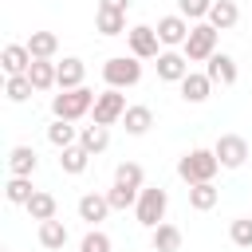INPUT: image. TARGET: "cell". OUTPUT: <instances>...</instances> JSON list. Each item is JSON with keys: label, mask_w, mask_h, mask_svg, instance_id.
<instances>
[{"label": "cell", "mask_w": 252, "mask_h": 252, "mask_svg": "<svg viewBox=\"0 0 252 252\" xmlns=\"http://www.w3.org/2000/svg\"><path fill=\"white\" fill-rule=\"evenodd\" d=\"M47 142H51L55 150H67V146H75V142H79V130H75L67 118H55V122L47 126Z\"/></svg>", "instance_id": "26"}, {"label": "cell", "mask_w": 252, "mask_h": 252, "mask_svg": "<svg viewBox=\"0 0 252 252\" xmlns=\"http://www.w3.org/2000/svg\"><path fill=\"white\" fill-rule=\"evenodd\" d=\"M94 91H87V87H75V91H59L55 98H51V114L55 118H67V122H79L83 114H91V106H94Z\"/></svg>", "instance_id": "1"}, {"label": "cell", "mask_w": 252, "mask_h": 252, "mask_svg": "<svg viewBox=\"0 0 252 252\" xmlns=\"http://www.w3.org/2000/svg\"><path fill=\"white\" fill-rule=\"evenodd\" d=\"M217 197H220V189H217L213 181H197V185H189V205H193L197 213H209V209L217 205Z\"/></svg>", "instance_id": "22"}, {"label": "cell", "mask_w": 252, "mask_h": 252, "mask_svg": "<svg viewBox=\"0 0 252 252\" xmlns=\"http://www.w3.org/2000/svg\"><path fill=\"white\" fill-rule=\"evenodd\" d=\"M83 75H87V67H83V59H75V55H67L63 63H55V87H59V91L83 87Z\"/></svg>", "instance_id": "10"}, {"label": "cell", "mask_w": 252, "mask_h": 252, "mask_svg": "<svg viewBox=\"0 0 252 252\" xmlns=\"http://www.w3.org/2000/svg\"><path fill=\"white\" fill-rule=\"evenodd\" d=\"M209 91H213V79H209V75L189 71V75L181 79V98H185V102H205V98H209Z\"/></svg>", "instance_id": "17"}, {"label": "cell", "mask_w": 252, "mask_h": 252, "mask_svg": "<svg viewBox=\"0 0 252 252\" xmlns=\"http://www.w3.org/2000/svg\"><path fill=\"white\" fill-rule=\"evenodd\" d=\"M24 209L32 213V220H51V217H55V197H51V193H39V189H35V193H32V201H28Z\"/></svg>", "instance_id": "28"}, {"label": "cell", "mask_w": 252, "mask_h": 252, "mask_svg": "<svg viewBox=\"0 0 252 252\" xmlns=\"http://www.w3.org/2000/svg\"><path fill=\"white\" fill-rule=\"evenodd\" d=\"M39 244L47 248V252H59L63 244H67V224L63 220H39Z\"/></svg>", "instance_id": "19"}, {"label": "cell", "mask_w": 252, "mask_h": 252, "mask_svg": "<svg viewBox=\"0 0 252 252\" xmlns=\"http://www.w3.org/2000/svg\"><path fill=\"white\" fill-rule=\"evenodd\" d=\"M94 28H98L102 35H122V32H126V12L98 8V12H94Z\"/></svg>", "instance_id": "27"}, {"label": "cell", "mask_w": 252, "mask_h": 252, "mask_svg": "<svg viewBox=\"0 0 252 252\" xmlns=\"http://www.w3.org/2000/svg\"><path fill=\"white\" fill-rule=\"evenodd\" d=\"M28 79H32L35 91H51V87H55V63H51V59H32Z\"/></svg>", "instance_id": "24"}, {"label": "cell", "mask_w": 252, "mask_h": 252, "mask_svg": "<svg viewBox=\"0 0 252 252\" xmlns=\"http://www.w3.org/2000/svg\"><path fill=\"white\" fill-rule=\"evenodd\" d=\"M228 236H232V244H236V248H252V217L232 220V224H228Z\"/></svg>", "instance_id": "32"}, {"label": "cell", "mask_w": 252, "mask_h": 252, "mask_svg": "<svg viewBox=\"0 0 252 252\" xmlns=\"http://www.w3.org/2000/svg\"><path fill=\"white\" fill-rule=\"evenodd\" d=\"M32 193H35V189H32V177H12V181L4 185V197H8L12 205H28Z\"/></svg>", "instance_id": "29"}, {"label": "cell", "mask_w": 252, "mask_h": 252, "mask_svg": "<svg viewBox=\"0 0 252 252\" xmlns=\"http://www.w3.org/2000/svg\"><path fill=\"white\" fill-rule=\"evenodd\" d=\"M102 79H106V87H134L138 79H142V63H138V55H114V59H106L102 63Z\"/></svg>", "instance_id": "5"}, {"label": "cell", "mask_w": 252, "mask_h": 252, "mask_svg": "<svg viewBox=\"0 0 252 252\" xmlns=\"http://www.w3.org/2000/svg\"><path fill=\"white\" fill-rule=\"evenodd\" d=\"M205 75H209L213 83H220V87H232V83H236V59L224 55V51H217V55H209Z\"/></svg>", "instance_id": "12"}, {"label": "cell", "mask_w": 252, "mask_h": 252, "mask_svg": "<svg viewBox=\"0 0 252 252\" xmlns=\"http://www.w3.org/2000/svg\"><path fill=\"white\" fill-rule=\"evenodd\" d=\"M114 181H122V185H130V189H142V165H138V161H122V165L114 169Z\"/></svg>", "instance_id": "33"}, {"label": "cell", "mask_w": 252, "mask_h": 252, "mask_svg": "<svg viewBox=\"0 0 252 252\" xmlns=\"http://www.w3.org/2000/svg\"><path fill=\"white\" fill-rule=\"evenodd\" d=\"M35 165H39V158H35L32 146H12V154H8V169H12V177H32Z\"/></svg>", "instance_id": "15"}, {"label": "cell", "mask_w": 252, "mask_h": 252, "mask_svg": "<svg viewBox=\"0 0 252 252\" xmlns=\"http://www.w3.org/2000/svg\"><path fill=\"white\" fill-rule=\"evenodd\" d=\"M106 213H110V197H102V193H83L79 197V220L98 224V220H106Z\"/></svg>", "instance_id": "13"}, {"label": "cell", "mask_w": 252, "mask_h": 252, "mask_svg": "<svg viewBox=\"0 0 252 252\" xmlns=\"http://www.w3.org/2000/svg\"><path fill=\"white\" fill-rule=\"evenodd\" d=\"M122 122H126V134H146L150 126H154V110L150 106H126V114H122Z\"/></svg>", "instance_id": "25"}, {"label": "cell", "mask_w": 252, "mask_h": 252, "mask_svg": "<svg viewBox=\"0 0 252 252\" xmlns=\"http://www.w3.org/2000/svg\"><path fill=\"white\" fill-rule=\"evenodd\" d=\"M150 244H154V252H181V228L177 224H158L154 228V236H150Z\"/></svg>", "instance_id": "20"}, {"label": "cell", "mask_w": 252, "mask_h": 252, "mask_svg": "<svg viewBox=\"0 0 252 252\" xmlns=\"http://www.w3.org/2000/svg\"><path fill=\"white\" fill-rule=\"evenodd\" d=\"M91 114H94V122H98V126H114V122H122V114H126V94H122L118 87L102 91V94L94 98Z\"/></svg>", "instance_id": "6"}, {"label": "cell", "mask_w": 252, "mask_h": 252, "mask_svg": "<svg viewBox=\"0 0 252 252\" xmlns=\"http://www.w3.org/2000/svg\"><path fill=\"white\" fill-rule=\"evenodd\" d=\"M189 75V59H185V51L177 55V51H161L158 55V79H165V83H181Z\"/></svg>", "instance_id": "9"}, {"label": "cell", "mask_w": 252, "mask_h": 252, "mask_svg": "<svg viewBox=\"0 0 252 252\" xmlns=\"http://www.w3.org/2000/svg\"><path fill=\"white\" fill-rule=\"evenodd\" d=\"M87 161H91V154L75 142V146H67V150H59V169L63 173H71V177H79L83 169H87Z\"/></svg>", "instance_id": "21"}, {"label": "cell", "mask_w": 252, "mask_h": 252, "mask_svg": "<svg viewBox=\"0 0 252 252\" xmlns=\"http://www.w3.org/2000/svg\"><path fill=\"white\" fill-rule=\"evenodd\" d=\"M79 252H110V236H106V232H98V228H91V232L83 236Z\"/></svg>", "instance_id": "35"}, {"label": "cell", "mask_w": 252, "mask_h": 252, "mask_svg": "<svg viewBox=\"0 0 252 252\" xmlns=\"http://www.w3.org/2000/svg\"><path fill=\"white\" fill-rule=\"evenodd\" d=\"M32 79L28 75H8V87H4V94L12 98V102H24V98H32Z\"/></svg>", "instance_id": "31"}, {"label": "cell", "mask_w": 252, "mask_h": 252, "mask_svg": "<svg viewBox=\"0 0 252 252\" xmlns=\"http://www.w3.org/2000/svg\"><path fill=\"white\" fill-rule=\"evenodd\" d=\"M165 209H169V193H165L161 185H150V189L138 193L134 213H138V220H142L146 228H158V224L165 220Z\"/></svg>", "instance_id": "3"}, {"label": "cell", "mask_w": 252, "mask_h": 252, "mask_svg": "<svg viewBox=\"0 0 252 252\" xmlns=\"http://www.w3.org/2000/svg\"><path fill=\"white\" fill-rule=\"evenodd\" d=\"M189 63H209V55H217V28L213 24H193L189 39L181 43Z\"/></svg>", "instance_id": "4"}, {"label": "cell", "mask_w": 252, "mask_h": 252, "mask_svg": "<svg viewBox=\"0 0 252 252\" xmlns=\"http://www.w3.org/2000/svg\"><path fill=\"white\" fill-rule=\"evenodd\" d=\"M79 146H83L87 154H102V150L110 146V130H106V126H98V122H91V126H83V130H79Z\"/></svg>", "instance_id": "18"}, {"label": "cell", "mask_w": 252, "mask_h": 252, "mask_svg": "<svg viewBox=\"0 0 252 252\" xmlns=\"http://www.w3.org/2000/svg\"><path fill=\"white\" fill-rule=\"evenodd\" d=\"M213 154L220 158L224 169H240V165L248 161V142H244L240 134H220L217 146H213Z\"/></svg>", "instance_id": "7"}, {"label": "cell", "mask_w": 252, "mask_h": 252, "mask_svg": "<svg viewBox=\"0 0 252 252\" xmlns=\"http://www.w3.org/2000/svg\"><path fill=\"white\" fill-rule=\"evenodd\" d=\"M0 63H4L8 75H28V67H32V51H28V43H8L4 55H0Z\"/></svg>", "instance_id": "14"}, {"label": "cell", "mask_w": 252, "mask_h": 252, "mask_svg": "<svg viewBox=\"0 0 252 252\" xmlns=\"http://www.w3.org/2000/svg\"><path fill=\"white\" fill-rule=\"evenodd\" d=\"M28 51H32V59H51V55L59 51V35H55V32H32Z\"/></svg>", "instance_id": "23"}, {"label": "cell", "mask_w": 252, "mask_h": 252, "mask_svg": "<svg viewBox=\"0 0 252 252\" xmlns=\"http://www.w3.org/2000/svg\"><path fill=\"white\" fill-rule=\"evenodd\" d=\"M126 39H130V55H138V59H158L161 51H158V28H146V24H138V28H130L126 32Z\"/></svg>", "instance_id": "8"}, {"label": "cell", "mask_w": 252, "mask_h": 252, "mask_svg": "<svg viewBox=\"0 0 252 252\" xmlns=\"http://www.w3.org/2000/svg\"><path fill=\"white\" fill-rule=\"evenodd\" d=\"M217 169H220V158H217L213 150H189V154L177 161V173H181V181H189V185L213 181Z\"/></svg>", "instance_id": "2"}, {"label": "cell", "mask_w": 252, "mask_h": 252, "mask_svg": "<svg viewBox=\"0 0 252 252\" xmlns=\"http://www.w3.org/2000/svg\"><path fill=\"white\" fill-rule=\"evenodd\" d=\"M98 8H110V12H126L130 0H98Z\"/></svg>", "instance_id": "36"}, {"label": "cell", "mask_w": 252, "mask_h": 252, "mask_svg": "<svg viewBox=\"0 0 252 252\" xmlns=\"http://www.w3.org/2000/svg\"><path fill=\"white\" fill-rule=\"evenodd\" d=\"M209 8H213V0H177V12L185 16V20H209Z\"/></svg>", "instance_id": "34"}, {"label": "cell", "mask_w": 252, "mask_h": 252, "mask_svg": "<svg viewBox=\"0 0 252 252\" xmlns=\"http://www.w3.org/2000/svg\"><path fill=\"white\" fill-rule=\"evenodd\" d=\"M158 39L169 43V47H173V43H185V39H189V20H185L181 12H177V16H161V20H158Z\"/></svg>", "instance_id": "11"}, {"label": "cell", "mask_w": 252, "mask_h": 252, "mask_svg": "<svg viewBox=\"0 0 252 252\" xmlns=\"http://www.w3.org/2000/svg\"><path fill=\"white\" fill-rule=\"evenodd\" d=\"M138 193H142V189H130V185L114 181V189H110L106 197H110V209H134V205H138Z\"/></svg>", "instance_id": "30"}, {"label": "cell", "mask_w": 252, "mask_h": 252, "mask_svg": "<svg viewBox=\"0 0 252 252\" xmlns=\"http://www.w3.org/2000/svg\"><path fill=\"white\" fill-rule=\"evenodd\" d=\"M236 20H240V8H236L232 0H213V8H209V24H213L217 32L236 28Z\"/></svg>", "instance_id": "16"}]
</instances>
